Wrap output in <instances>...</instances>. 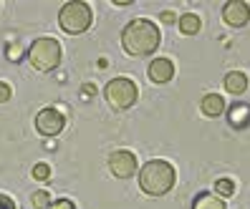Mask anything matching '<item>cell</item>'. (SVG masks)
Listing matches in <instances>:
<instances>
[{
    "mask_svg": "<svg viewBox=\"0 0 250 209\" xmlns=\"http://www.w3.org/2000/svg\"><path fill=\"white\" fill-rule=\"evenodd\" d=\"M162 43L159 36V28L152 20H144L137 18L131 20L124 31H122V46L131 58H144V56H152Z\"/></svg>",
    "mask_w": 250,
    "mask_h": 209,
    "instance_id": "cell-1",
    "label": "cell"
},
{
    "mask_svg": "<svg viewBox=\"0 0 250 209\" xmlns=\"http://www.w3.org/2000/svg\"><path fill=\"white\" fill-rule=\"evenodd\" d=\"M174 167L169 161H162V159H154V161H146L142 171H139V187L144 194H149V197H162V194H167L172 187H174Z\"/></svg>",
    "mask_w": 250,
    "mask_h": 209,
    "instance_id": "cell-2",
    "label": "cell"
},
{
    "mask_svg": "<svg viewBox=\"0 0 250 209\" xmlns=\"http://www.w3.org/2000/svg\"><path fill=\"white\" fill-rule=\"evenodd\" d=\"M91 8L83 3V0H68V3L61 8V13H58V23H61L63 33L68 36H81L91 28Z\"/></svg>",
    "mask_w": 250,
    "mask_h": 209,
    "instance_id": "cell-3",
    "label": "cell"
},
{
    "mask_svg": "<svg viewBox=\"0 0 250 209\" xmlns=\"http://www.w3.org/2000/svg\"><path fill=\"white\" fill-rule=\"evenodd\" d=\"M28 61L36 71H56L61 63V43L56 38H36L28 48Z\"/></svg>",
    "mask_w": 250,
    "mask_h": 209,
    "instance_id": "cell-4",
    "label": "cell"
},
{
    "mask_svg": "<svg viewBox=\"0 0 250 209\" xmlns=\"http://www.w3.org/2000/svg\"><path fill=\"white\" fill-rule=\"evenodd\" d=\"M104 94H106V101H109V106L114 111H126V109H131L137 103L139 88H137V83L131 81V78L119 76V78H114V81L106 83V91Z\"/></svg>",
    "mask_w": 250,
    "mask_h": 209,
    "instance_id": "cell-5",
    "label": "cell"
},
{
    "mask_svg": "<svg viewBox=\"0 0 250 209\" xmlns=\"http://www.w3.org/2000/svg\"><path fill=\"white\" fill-rule=\"evenodd\" d=\"M66 126V116L58 109H43L36 116V129L41 136H58Z\"/></svg>",
    "mask_w": 250,
    "mask_h": 209,
    "instance_id": "cell-6",
    "label": "cell"
},
{
    "mask_svg": "<svg viewBox=\"0 0 250 209\" xmlns=\"http://www.w3.org/2000/svg\"><path fill=\"white\" fill-rule=\"evenodd\" d=\"M109 171L114 176H119V179L134 176V171H137V156L131 152H126V149H119V152H114L109 156Z\"/></svg>",
    "mask_w": 250,
    "mask_h": 209,
    "instance_id": "cell-7",
    "label": "cell"
},
{
    "mask_svg": "<svg viewBox=\"0 0 250 209\" xmlns=\"http://www.w3.org/2000/svg\"><path fill=\"white\" fill-rule=\"evenodd\" d=\"M223 20L232 28H243L250 20V5L245 0H230L223 8Z\"/></svg>",
    "mask_w": 250,
    "mask_h": 209,
    "instance_id": "cell-8",
    "label": "cell"
},
{
    "mask_svg": "<svg viewBox=\"0 0 250 209\" xmlns=\"http://www.w3.org/2000/svg\"><path fill=\"white\" fill-rule=\"evenodd\" d=\"M146 73H149L152 83H167L174 76V63L169 61V58H154V61L149 63V68H146Z\"/></svg>",
    "mask_w": 250,
    "mask_h": 209,
    "instance_id": "cell-9",
    "label": "cell"
},
{
    "mask_svg": "<svg viewBox=\"0 0 250 209\" xmlns=\"http://www.w3.org/2000/svg\"><path fill=\"white\" fill-rule=\"evenodd\" d=\"M228 121L232 129H245L250 124V106L248 103H232L228 109Z\"/></svg>",
    "mask_w": 250,
    "mask_h": 209,
    "instance_id": "cell-10",
    "label": "cell"
},
{
    "mask_svg": "<svg viewBox=\"0 0 250 209\" xmlns=\"http://www.w3.org/2000/svg\"><path fill=\"white\" fill-rule=\"evenodd\" d=\"M200 109H202L205 116H210V118L223 116L225 114V98L220 96V94H208V96L200 101Z\"/></svg>",
    "mask_w": 250,
    "mask_h": 209,
    "instance_id": "cell-11",
    "label": "cell"
},
{
    "mask_svg": "<svg viewBox=\"0 0 250 209\" xmlns=\"http://www.w3.org/2000/svg\"><path fill=\"white\" fill-rule=\"evenodd\" d=\"M245 88H248V76L243 71H230L225 76V91L228 94L240 96V94H245Z\"/></svg>",
    "mask_w": 250,
    "mask_h": 209,
    "instance_id": "cell-12",
    "label": "cell"
},
{
    "mask_svg": "<svg viewBox=\"0 0 250 209\" xmlns=\"http://www.w3.org/2000/svg\"><path fill=\"white\" fill-rule=\"evenodd\" d=\"M192 209H225V199H220L212 191H202L195 197Z\"/></svg>",
    "mask_w": 250,
    "mask_h": 209,
    "instance_id": "cell-13",
    "label": "cell"
},
{
    "mask_svg": "<svg viewBox=\"0 0 250 209\" xmlns=\"http://www.w3.org/2000/svg\"><path fill=\"white\" fill-rule=\"evenodd\" d=\"M200 16L197 13H185V16L180 18V31L185 33V36H195L197 31H200Z\"/></svg>",
    "mask_w": 250,
    "mask_h": 209,
    "instance_id": "cell-14",
    "label": "cell"
},
{
    "mask_svg": "<svg viewBox=\"0 0 250 209\" xmlns=\"http://www.w3.org/2000/svg\"><path fill=\"white\" fill-rule=\"evenodd\" d=\"M215 194H217V197L220 199H225V197H232V194H235V182H232V179H217V182H215Z\"/></svg>",
    "mask_w": 250,
    "mask_h": 209,
    "instance_id": "cell-15",
    "label": "cell"
},
{
    "mask_svg": "<svg viewBox=\"0 0 250 209\" xmlns=\"http://www.w3.org/2000/svg\"><path fill=\"white\" fill-rule=\"evenodd\" d=\"M31 204H33L36 209H46V207H51V194H48L46 189L36 191L33 197H31Z\"/></svg>",
    "mask_w": 250,
    "mask_h": 209,
    "instance_id": "cell-16",
    "label": "cell"
},
{
    "mask_svg": "<svg viewBox=\"0 0 250 209\" xmlns=\"http://www.w3.org/2000/svg\"><path fill=\"white\" fill-rule=\"evenodd\" d=\"M31 176L38 179V182H48V179H51V167H48V164H36Z\"/></svg>",
    "mask_w": 250,
    "mask_h": 209,
    "instance_id": "cell-17",
    "label": "cell"
},
{
    "mask_svg": "<svg viewBox=\"0 0 250 209\" xmlns=\"http://www.w3.org/2000/svg\"><path fill=\"white\" fill-rule=\"evenodd\" d=\"M8 58H10V61H21V58H23L21 43H10V46H8Z\"/></svg>",
    "mask_w": 250,
    "mask_h": 209,
    "instance_id": "cell-18",
    "label": "cell"
},
{
    "mask_svg": "<svg viewBox=\"0 0 250 209\" xmlns=\"http://www.w3.org/2000/svg\"><path fill=\"white\" fill-rule=\"evenodd\" d=\"M0 209H18L16 202H13L8 194H0Z\"/></svg>",
    "mask_w": 250,
    "mask_h": 209,
    "instance_id": "cell-19",
    "label": "cell"
},
{
    "mask_svg": "<svg viewBox=\"0 0 250 209\" xmlns=\"http://www.w3.org/2000/svg\"><path fill=\"white\" fill-rule=\"evenodd\" d=\"M51 209H76V204L71 199H58L56 204H51Z\"/></svg>",
    "mask_w": 250,
    "mask_h": 209,
    "instance_id": "cell-20",
    "label": "cell"
},
{
    "mask_svg": "<svg viewBox=\"0 0 250 209\" xmlns=\"http://www.w3.org/2000/svg\"><path fill=\"white\" fill-rule=\"evenodd\" d=\"M10 94H13V91H10V86L0 81V103H5V101L10 98Z\"/></svg>",
    "mask_w": 250,
    "mask_h": 209,
    "instance_id": "cell-21",
    "label": "cell"
},
{
    "mask_svg": "<svg viewBox=\"0 0 250 209\" xmlns=\"http://www.w3.org/2000/svg\"><path fill=\"white\" fill-rule=\"evenodd\" d=\"M162 18H165L167 23H172V20H174V16H172V13H162Z\"/></svg>",
    "mask_w": 250,
    "mask_h": 209,
    "instance_id": "cell-22",
    "label": "cell"
}]
</instances>
